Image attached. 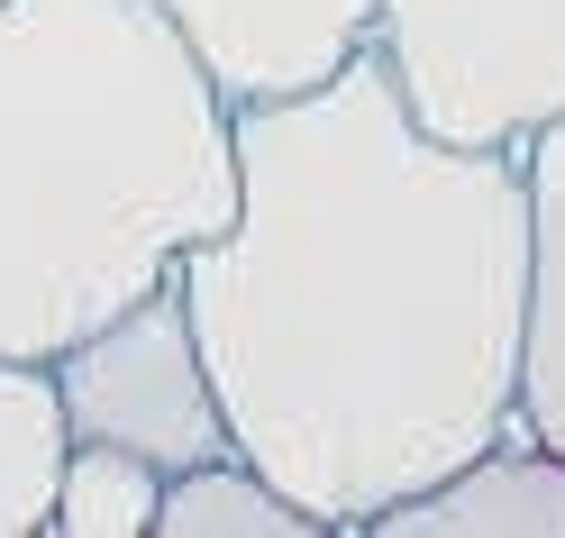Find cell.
<instances>
[{
  "instance_id": "obj_8",
  "label": "cell",
  "mask_w": 565,
  "mask_h": 538,
  "mask_svg": "<svg viewBox=\"0 0 565 538\" xmlns=\"http://www.w3.org/2000/svg\"><path fill=\"white\" fill-rule=\"evenodd\" d=\"M64 402L46 356H0V538L55 529V475H64Z\"/></svg>"
},
{
  "instance_id": "obj_1",
  "label": "cell",
  "mask_w": 565,
  "mask_h": 538,
  "mask_svg": "<svg viewBox=\"0 0 565 538\" xmlns=\"http://www.w3.org/2000/svg\"><path fill=\"white\" fill-rule=\"evenodd\" d=\"M237 201L173 283L246 465L374 529L520 411V147L419 128L374 38L338 74L228 101Z\"/></svg>"
},
{
  "instance_id": "obj_5",
  "label": "cell",
  "mask_w": 565,
  "mask_h": 538,
  "mask_svg": "<svg viewBox=\"0 0 565 538\" xmlns=\"http://www.w3.org/2000/svg\"><path fill=\"white\" fill-rule=\"evenodd\" d=\"M228 101L301 92L374 38V0H156Z\"/></svg>"
},
{
  "instance_id": "obj_4",
  "label": "cell",
  "mask_w": 565,
  "mask_h": 538,
  "mask_svg": "<svg viewBox=\"0 0 565 538\" xmlns=\"http://www.w3.org/2000/svg\"><path fill=\"white\" fill-rule=\"evenodd\" d=\"M46 366H55L64 429L147 456L156 475H183V465H210L237 447L220 383H210V356H201V329H192V302L173 274L156 293H137L128 310H110L100 329H83Z\"/></svg>"
},
{
  "instance_id": "obj_10",
  "label": "cell",
  "mask_w": 565,
  "mask_h": 538,
  "mask_svg": "<svg viewBox=\"0 0 565 538\" xmlns=\"http://www.w3.org/2000/svg\"><path fill=\"white\" fill-rule=\"evenodd\" d=\"M156 502H164V475L147 456L100 447V439L64 447V475H55V529L64 538H147Z\"/></svg>"
},
{
  "instance_id": "obj_2",
  "label": "cell",
  "mask_w": 565,
  "mask_h": 538,
  "mask_svg": "<svg viewBox=\"0 0 565 538\" xmlns=\"http://www.w3.org/2000/svg\"><path fill=\"white\" fill-rule=\"evenodd\" d=\"M228 201V92L156 0H0V356H64Z\"/></svg>"
},
{
  "instance_id": "obj_7",
  "label": "cell",
  "mask_w": 565,
  "mask_h": 538,
  "mask_svg": "<svg viewBox=\"0 0 565 538\" xmlns=\"http://www.w3.org/2000/svg\"><path fill=\"white\" fill-rule=\"evenodd\" d=\"M529 192V302H520V429L565 456V119L520 137Z\"/></svg>"
},
{
  "instance_id": "obj_6",
  "label": "cell",
  "mask_w": 565,
  "mask_h": 538,
  "mask_svg": "<svg viewBox=\"0 0 565 538\" xmlns=\"http://www.w3.org/2000/svg\"><path fill=\"white\" fill-rule=\"evenodd\" d=\"M374 538H565V456L511 420L456 475L393 502Z\"/></svg>"
},
{
  "instance_id": "obj_9",
  "label": "cell",
  "mask_w": 565,
  "mask_h": 538,
  "mask_svg": "<svg viewBox=\"0 0 565 538\" xmlns=\"http://www.w3.org/2000/svg\"><path fill=\"white\" fill-rule=\"evenodd\" d=\"M156 529L164 538H338L310 502H292L265 465H246L237 447L210 456V465H183L164 475V502H156Z\"/></svg>"
},
{
  "instance_id": "obj_3",
  "label": "cell",
  "mask_w": 565,
  "mask_h": 538,
  "mask_svg": "<svg viewBox=\"0 0 565 538\" xmlns=\"http://www.w3.org/2000/svg\"><path fill=\"white\" fill-rule=\"evenodd\" d=\"M374 55L456 147H520L565 119V0H374Z\"/></svg>"
}]
</instances>
